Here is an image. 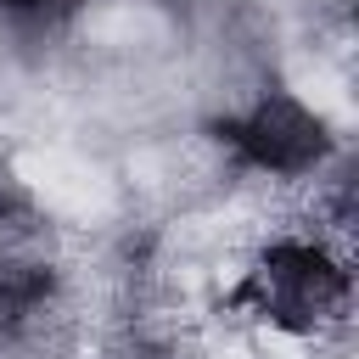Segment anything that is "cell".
Instances as JSON below:
<instances>
[{
    "mask_svg": "<svg viewBox=\"0 0 359 359\" xmlns=\"http://www.w3.org/2000/svg\"><path fill=\"white\" fill-rule=\"evenodd\" d=\"M0 6H11V11H39L45 0H0Z\"/></svg>",
    "mask_w": 359,
    "mask_h": 359,
    "instance_id": "obj_3",
    "label": "cell"
},
{
    "mask_svg": "<svg viewBox=\"0 0 359 359\" xmlns=\"http://www.w3.org/2000/svg\"><path fill=\"white\" fill-rule=\"evenodd\" d=\"M230 140L252 168H269V174H297L325 146L320 118L309 107H297L292 95H269L264 107H252V118H241L230 129Z\"/></svg>",
    "mask_w": 359,
    "mask_h": 359,
    "instance_id": "obj_1",
    "label": "cell"
},
{
    "mask_svg": "<svg viewBox=\"0 0 359 359\" xmlns=\"http://www.w3.org/2000/svg\"><path fill=\"white\" fill-rule=\"evenodd\" d=\"M34 297H39V280L22 275V269H6V264H0V325L17 320V314H28Z\"/></svg>",
    "mask_w": 359,
    "mask_h": 359,
    "instance_id": "obj_2",
    "label": "cell"
}]
</instances>
